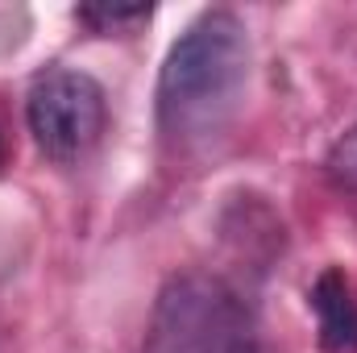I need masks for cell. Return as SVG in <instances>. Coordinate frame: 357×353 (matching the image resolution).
<instances>
[{"mask_svg": "<svg viewBox=\"0 0 357 353\" xmlns=\"http://www.w3.org/2000/svg\"><path fill=\"white\" fill-rule=\"evenodd\" d=\"M250 80V33L237 13H199L167 50L158 75V125L175 142L212 137L233 112Z\"/></svg>", "mask_w": 357, "mask_h": 353, "instance_id": "cell-1", "label": "cell"}, {"mask_svg": "<svg viewBox=\"0 0 357 353\" xmlns=\"http://www.w3.org/2000/svg\"><path fill=\"white\" fill-rule=\"evenodd\" d=\"M142 353H262V341L229 283L187 270L158 291Z\"/></svg>", "mask_w": 357, "mask_h": 353, "instance_id": "cell-2", "label": "cell"}, {"mask_svg": "<svg viewBox=\"0 0 357 353\" xmlns=\"http://www.w3.org/2000/svg\"><path fill=\"white\" fill-rule=\"evenodd\" d=\"M29 133L50 163H79L104 133V88L88 71L50 67L29 84Z\"/></svg>", "mask_w": 357, "mask_h": 353, "instance_id": "cell-3", "label": "cell"}, {"mask_svg": "<svg viewBox=\"0 0 357 353\" xmlns=\"http://www.w3.org/2000/svg\"><path fill=\"white\" fill-rule=\"evenodd\" d=\"M307 303L316 312V329H320V350L324 353H357V291L345 270L328 266L312 291Z\"/></svg>", "mask_w": 357, "mask_h": 353, "instance_id": "cell-4", "label": "cell"}, {"mask_svg": "<svg viewBox=\"0 0 357 353\" xmlns=\"http://www.w3.org/2000/svg\"><path fill=\"white\" fill-rule=\"evenodd\" d=\"M75 17L91 25L96 33H116V29H129L137 21H150V4H84Z\"/></svg>", "mask_w": 357, "mask_h": 353, "instance_id": "cell-5", "label": "cell"}, {"mask_svg": "<svg viewBox=\"0 0 357 353\" xmlns=\"http://www.w3.org/2000/svg\"><path fill=\"white\" fill-rule=\"evenodd\" d=\"M324 167H328L333 183L354 187V191H357V125L333 142V150H328V163H324Z\"/></svg>", "mask_w": 357, "mask_h": 353, "instance_id": "cell-6", "label": "cell"}, {"mask_svg": "<svg viewBox=\"0 0 357 353\" xmlns=\"http://www.w3.org/2000/svg\"><path fill=\"white\" fill-rule=\"evenodd\" d=\"M0 163H4V142H0Z\"/></svg>", "mask_w": 357, "mask_h": 353, "instance_id": "cell-7", "label": "cell"}]
</instances>
